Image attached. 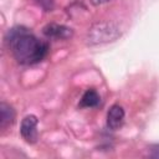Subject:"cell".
Returning <instances> with one entry per match:
<instances>
[{
    "mask_svg": "<svg viewBox=\"0 0 159 159\" xmlns=\"http://www.w3.org/2000/svg\"><path fill=\"white\" fill-rule=\"evenodd\" d=\"M5 41L15 60L21 65L39 63L48 52V45L24 26H15L9 30Z\"/></svg>",
    "mask_w": 159,
    "mask_h": 159,
    "instance_id": "obj_1",
    "label": "cell"
},
{
    "mask_svg": "<svg viewBox=\"0 0 159 159\" xmlns=\"http://www.w3.org/2000/svg\"><path fill=\"white\" fill-rule=\"evenodd\" d=\"M120 36V30L112 22H97L87 32V42L89 45H98L114 41Z\"/></svg>",
    "mask_w": 159,
    "mask_h": 159,
    "instance_id": "obj_2",
    "label": "cell"
},
{
    "mask_svg": "<svg viewBox=\"0 0 159 159\" xmlns=\"http://www.w3.org/2000/svg\"><path fill=\"white\" fill-rule=\"evenodd\" d=\"M37 123H39V120H37L36 116H34V114L26 116L21 122L20 134L30 144L36 143V140H37V137H39V134H37Z\"/></svg>",
    "mask_w": 159,
    "mask_h": 159,
    "instance_id": "obj_3",
    "label": "cell"
},
{
    "mask_svg": "<svg viewBox=\"0 0 159 159\" xmlns=\"http://www.w3.org/2000/svg\"><path fill=\"white\" fill-rule=\"evenodd\" d=\"M42 32L47 39L51 40H67L73 35L72 29L58 24H47L42 29Z\"/></svg>",
    "mask_w": 159,
    "mask_h": 159,
    "instance_id": "obj_4",
    "label": "cell"
},
{
    "mask_svg": "<svg viewBox=\"0 0 159 159\" xmlns=\"http://www.w3.org/2000/svg\"><path fill=\"white\" fill-rule=\"evenodd\" d=\"M124 118L125 112L123 107L119 104H113L107 112V127L112 130H117L123 125Z\"/></svg>",
    "mask_w": 159,
    "mask_h": 159,
    "instance_id": "obj_5",
    "label": "cell"
},
{
    "mask_svg": "<svg viewBox=\"0 0 159 159\" xmlns=\"http://www.w3.org/2000/svg\"><path fill=\"white\" fill-rule=\"evenodd\" d=\"M15 109L12 108V106L1 102L0 103V128L1 129H6L7 127L12 125L15 122Z\"/></svg>",
    "mask_w": 159,
    "mask_h": 159,
    "instance_id": "obj_6",
    "label": "cell"
},
{
    "mask_svg": "<svg viewBox=\"0 0 159 159\" xmlns=\"http://www.w3.org/2000/svg\"><path fill=\"white\" fill-rule=\"evenodd\" d=\"M101 102V97L98 94V92L93 88L91 89H87L82 98H81V102H80V107L82 108H93V107H97Z\"/></svg>",
    "mask_w": 159,
    "mask_h": 159,
    "instance_id": "obj_7",
    "label": "cell"
},
{
    "mask_svg": "<svg viewBox=\"0 0 159 159\" xmlns=\"http://www.w3.org/2000/svg\"><path fill=\"white\" fill-rule=\"evenodd\" d=\"M36 2L45 11H52L53 5H55V0H36Z\"/></svg>",
    "mask_w": 159,
    "mask_h": 159,
    "instance_id": "obj_8",
    "label": "cell"
},
{
    "mask_svg": "<svg viewBox=\"0 0 159 159\" xmlns=\"http://www.w3.org/2000/svg\"><path fill=\"white\" fill-rule=\"evenodd\" d=\"M108 1H111V0H91V2H92L93 5H96V6L102 5V4H106V2H108Z\"/></svg>",
    "mask_w": 159,
    "mask_h": 159,
    "instance_id": "obj_9",
    "label": "cell"
}]
</instances>
